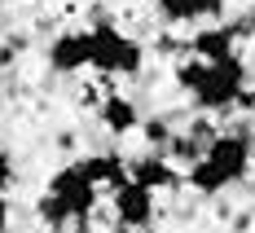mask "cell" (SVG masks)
I'll use <instances>...</instances> for the list:
<instances>
[{
	"mask_svg": "<svg viewBox=\"0 0 255 233\" xmlns=\"http://www.w3.org/2000/svg\"><path fill=\"white\" fill-rule=\"evenodd\" d=\"M128 181H136L141 189H180V176H176V167L167 163L163 154H141V158H132L128 163Z\"/></svg>",
	"mask_w": 255,
	"mask_h": 233,
	"instance_id": "obj_8",
	"label": "cell"
},
{
	"mask_svg": "<svg viewBox=\"0 0 255 233\" xmlns=\"http://www.w3.org/2000/svg\"><path fill=\"white\" fill-rule=\"evenodd\" d=\"M0 4H4V0H0Z\"/></svg>",
	"mask_w": 255,
	"mask_h": 233,
	"instance_id": "obj_17",
	"label": "cell"
},
{
	"mask_svg": "<svg viewBox=\"0 0 255 233\" xmlns=\"http://www.w3.org/2000/svg\"><path fill=\"white\" fill-rule=\"evenodd\" d=\"M242 88H247V62L233 53L225 62H207V75L189 93V102L198 106V110H207V115H233Z\"/></svg>",
	"mask_w": 255,
	"mask_h": 233,
	"instance_id": "obj_2",
	"label": "cell"
},
{
	"mask_svg": "<svg viewBox=\"0 0 255 233\" xmlns=\"http://www.w3.org/2000/svg\"><path fill=\"white\" fill-rule=\"evenodd\" d=\"M251 136L242 128H229V132H216V141L207 145V154L185 172V185L198 189V194H220L229 185L247 181L251 172Z\"/></svg>",
	"mask_w": 255,
	"mask_h": 233,
	"instance_id": "obj_1",
	"label": "cell"
},
{
	"mask_svg": "<svg viewBox=\"0 0 255 233\" xmlns=\"http://www.w3.org/2000/svg\"><path fill=\"white\" fill-rule=\"evenodd\" d=\"M18 181V167H13V154L0 150V194H9V185Z\"/></svg>",
	"mask_w": 255,
	"mask_h": 233,
	"instance_id": "obj_14",
	"label": "cell"
},
{
	"mask_svg": "<svg viewBox=\"0 0 255 233\" xmlns=\"http://www.w3.org/2000/svg\"><path fill=\"white\" fill-rule=\"evenodd\" d=\"M44 194H53L62 207H66V216H71V225L75 229H84L88 225V216H93V207H97V185L84 176V167L79 163H66V167H57L49 176V185H44Z\"/></svg>",
	"mask_w": 255,
	"mask_h": 233,
	"instance_id": "obj_4",
	"label": "cell"
},
{
	"mask_svg": "<svg viewBox=\"0 0 255 233\" xmlns=\"http://www.w3.org/2000/svg\"><path fill=\"white\" fill-rule=\"evenodd\" d=\"M9 220H13V211H9V198L0 194V233H9Z\"/></svg>",
	"mask_w": 255,
	"mask_h": 233,
	"instance_id": "obj_16",
	"label": "cell"
},
{
	"mask_svg": "<svg viewBox=\"0 0 255 233\" xmlns=\"http://www.w3.org/2000/svg\"><path fill=\"white\" fill-rule=\"evenodd\" d=\"M97 119H102V128L110 132V136H128V132L141 128V110H136V102H132V97H119V93H106Z\"/></svg>",
	"mask_w": 255,
	"mask_h": 233,
	"instance_id": "obj_9",
	"label": "cell"
},
{
	"mask_svg": "<svg viewBox=\"0 0 255 233\" xmlns=\"http://www.w3.org/2000/svg\"><path fill=\"white\" fill-rule=\"evenodd\" d=\"M93 31V71H102L106 79L115 75H141V66H145V49H141V40H132L128 31L119 26H88Z\"/></svg>",
	"mask_w": 255,
	"mask_h": 233,
	"instance_id": "obj_3",
	"label": "cell"
},
{
	"mask_svg": "<svg viewBox=\"0 0 255 233\" xmlns=\"http://www.w3.org/2000/svg\"><path fill=\"white\" fill-rule=\"evenodd\" d=\"M35 216H40V225H49V229H66V225H71L66 207H62L53 194H40V203H35Z\"/></svg>",
	"mask_w": 255,
	"mask_h": 233,
	"instance_id": "obj_11",
	"label": "cell"
},
{
	"mask_svg": "<svg viewBox=\"0 0 255 233\" xmlns=\"http://www.w3.org/2000/svg\"><path fill=\"white\" fill-rule=\"evenodd\" d=\"M44 57H49V71H57V75H79L84 66H93V31H62V35H53Z\"/></svg>",
	"mask_w": 255,
	"mask_h": 233,
	"instance_id": "obj_5",
	"label": "cell"
},
{
	"mask_svg": "<svg viewBox=\"0 0 255 233\" xmlns=\"http://www.w3.org/2000/svg\"><path fill=\"white\" fill-rule=\"evenodd\" d=\"M141 136L154 145V154H163L172 141V128H167V119H141Z\"/></svg>",
	"mask_w": 255,
	"mask_h": 233,
	"instance_id": "obj_12",
	"label": "cell"
},
{
	"mask_svg": "<svg viewBox=\"0 0 255 233\" xmlns=\"http://www.w3.org/2000/svg\"><path fill=\"white\" fill-rule=\"evenodd\" d=\"M185 49L194 53L198 62H225L238 53V26L233 22H220V26H203V31H194L189 35V44Z\"/></svg>",
	"mask_w": 255,
	"mask_h": 233,
	"instance_id": "obj_7",
	"label": "cell"
},
{
	"mask_svg": "<svg viewBox=\"0 0 255 233\" xmlns=\"http://www.w3.org/2000/svg\"><path fill=\"white\" fill-rule=\"evenodd\" d=\"M158 13L167 18V22H194L198 13H194V0H158Z\"/></svg>",
	"mask_w": 255,
	"mask_h": 233,
	"instance_id": "obj_13",
	"label": "cell"
},
{
	"mask_svg": "<svg viewBox=\"0 0 255 233\" xmlns=\"http://www.w3.org/2000/svg\"><path fill=\"white\" fill-rule=\"evenodd\" d=\"M194 13L198 18H220L225 13V0H194Z\"/></svg>",
	"mask_w": 255,
	"mask_h": 233,
	"instance_id": "obj_15",
	"label": "cell"
},
{
	"mask_svg": "<svg viewBox=\"0 0 255 233\" xmlns=\"http://www.w3.org/2000/svg\"><path fill=\"white\" fill-rule=\"evenodd\" d=\"M110 203H115V225H119V229L141 233L154 220V194L141 189L136 181H124L119 189H110Z\"/></svg>",
	"mask_w": 255,
	"mask_h": 233,
	"instance_id": "obj_6",
	"label": "cell"
},
{
	"mask_svg": "<svg viewBox=\"0 0 255 233\" xmlns=\"http://www.w3.org/2000/svg\"><path fill=\"white\" fill-rule=\"evenodd\" d=\"M79 167H84V176L97 185V189H119L128 181V163L119 154H88Z\"/></svg>",
	"mask_w": 255,
	"mask_h": 233,
	"instance_id": "obj_10",
	"label": "cell"
}]
</instances>
